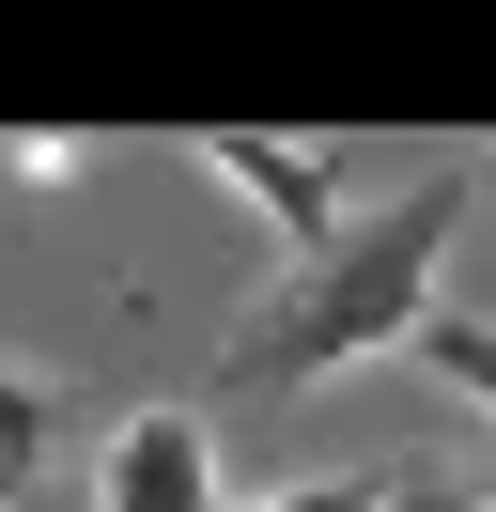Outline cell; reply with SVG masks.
Here are the masks:
<instances>
[{"mask_svg":"<svg viewBox=\"0 0 496 512\" xmlns=\"http://www.w3.org/2000/svg\"><path fill=\"white\" fill-rule=\"evenodd\" d=\"M465 218H481V156H434V171H403L388 202H357L326 249H295V264H279V280L233 311L217 388L295 404V388H326V373H357V357L419 342V326H434V264H450Z\"/></svg>","mask_w":496,"mask_h":512,"instance_id":"obj_1","label":"cell"},{"mask_svg":"<svg viewBox=\"0 0 496 512\" xmlns=\"http://www.w3.org/2000/svg\"><path fill=\"white\" fill-rule=\"evenodd\" d=\"M93 512H233V497H217V435H202L186 404L109 419V450H93Z\"/></svg>","mask_w":496,"mask_h":512,"instance_id":"obj_2","label":"cell"},{"mask_svg":"<svg viewBox=\"0 0 496 512\" xmlns=\"http://www.w3.org/2000/svg\"><path fill=\"white\" fill-rule=\"evenodd\" d=\"M202 171H217L233 202H264V218L295 233V249H326V233L357 218V202L326 187V156H310V140H248V125H202Z\"/></svg>","mask_w":496,"mask_h":512,"instance_id":"obj_3","label":"cell"},{"mask_svg":"<svg viewBox=\"0 0 496 512\" xmlns=\"http://www.w3.org/2000/svg\"><path fill=\"white\" fill-rule=\"evenodd\" d=\"M62 435H78V388H62V373H31V357H0V512H16L31 481L62 466Z\"/></svg>","mask_w":496,"mask_h":512,"instance_id":"obj_4","label":"cell"},{"mask_svg":"<svg viewBox=\"0 0 496 512\" xmlns=\"http://www.w3.org/2000/svg\"><path fill=\"white\" fill-rule=\"evenodd\" d=\"M419 357H434V388H465V404L496 419V311H434V326H419Z\"/></svg>","mask_w":496,"mask_h":512,"instance_id":"obj_5","label":"cell"},{"mask_svg":"<svg viewBox=\"0 0 496 512\" xmlns=\"http://www.w3.org/2000/svg\"><path fill=\"white\" fill-rule=\"evenodd\" d=\"M233 512H388V481H279V497H233Z\"/></svg>","mask_w":496,"mask_h":512,"instance_id":"obj_6","label":"cell"},{"mask_svg":"<svg viewBox=\"0 0 496 512\" xmlns=\"http://www.w3.org/2000/svg\"><path fill=\"white\" fill-rule=\"evenodd\" d=\"M388 512H496V497H465L450 466H403V481H388Z\"/></svg>","mask_w":496,"mask_h":512,"instance_id":"obj_7","label":"cell"}]
</instances>
